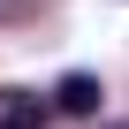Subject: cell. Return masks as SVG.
Here are the masks:
<instances>
[{
  "instance_id": "6da1fadb",
  "label": "cell",
  "mask_w": 129,
  "mask_h": 129,
  "mask_svg": "<svg viewBox=\"0 0 129 129\" xmlns=\"http://www.w3.org/2000/svg\"><path fill=\"white\" fill-rule=\"evenodd\" d=\"M99 99H106V91H99V76H84V69L53 84V106H61V114H76V121H91V114H99Z\"/></svg>"
},
{
  "instance_id": "7a4b0ae2",
  "label": "cell",
  "mask_w": 129,
  "mask_h": 129,
  "mask_svg": "<svg viewBox=\"0 0 129 129\" xmlns=\"http://www.w3.org/2000/svg\"><path fill=\"white\" fill-rule=\"evenodd\" d=\"M0 129H46V106L15 84H0Z\"/></svg>"
},
{
  "instance_id": "3957f363",
  "label": "cell",
  "mask_w": 129,
  "mask_h": 129,
  "mask_svg": "<svg viewBox=\"0 0 129 129\" xmlns=\"http://www.w3.org/2000/svg\"><path fill=\"white\" fill-rule=\"evenodd\" d=\"M99 129H129V121H99Z\"/></svg>"
}]
</instances>
